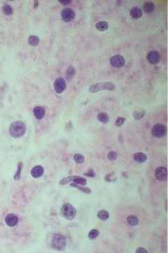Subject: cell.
I'll use <instances>...</instances> for the list:
<instances>
[{"instance_id":"1","label":"cell","mask_w":168,"mask_h":253,"mask_svg":"<svg viewBox=\"0 0 168 253\" xmlns=\"http://www.w3.org/2000/svg\"><path fill=\"white\" fill-rule=\"evenodd\" d=\"M10 135L14 138H19L26 132L25 124L22 121H15L10 125L9 128Z\"/></svg>"},{"instance_id":"2","label":"cell","mask_w":168,"mask_h":253,"mask_svg":"<svg viewBox=\"0 0 168 253\" xmlns=\"http://www.w3.org/2000/svg\"><path fill=\"white\" fill-rule=\"evenodd\" d=\"M60 213L62 217L66 218L67 219L72 220L76 217L77 210L72 205L69 203H66L63 205L61 207Z\"/></svg>"},{"instance_id":"3","label":"cell","mask_w":168,"mask_h":253,"mask_svg":"<svg viewBox=\"0 0 168 253\" xmlns=\"http://www.w3.org/2000/svg\"><path fill=\"white\" fill-rule=\"evenodd\" d=\"M67 245V240L64 235L61 234H56L54 235L52 240V247L54 250L58 251L63 250Z\"/></svg>"},{"instance_id":"4","label":"cell","mask_w":168,"mask_h":253,"mask_svg":"<svg viewBox=\"0 0 168 253\" xmlns=\"http://www.w3.org/2000/svg\"><path fill=\"white\" fill-rule=\"evenodd\" d=\"M115 89V86L112 82H99L95 83L89 87V92L92 93H95L101 90H114Z\"/></svg>"},{"instance_id":"5","label":"cell","mask_w":168,"mask_h":253,"mask_svg":"<svg viewBox=\"0 0 168 253\" xmlns=\"http://www.w3.org/2000/svg\"><path fill=\"white\" fill-rule=\"evenodd\" d=\"M156 179L159 181H165L167 178V170L165 167H157L155 172Z\"/></svg>"},{"instance_id":"6","label":"cell","mask_w":168,"mask_h":253,"mask_svg":"<svg viewBox=\"0 0 168 253\" xmlns=\"http://www.w3.org/2000/svg\"><path fill=\"white\" fill-rule=\"evenodd\" d=\"M152 132L153 136L160 138L166 134V127L162 124H157L153 127Z\"/></svg>"},{"instance_id":"7","label":"cell","mask_w":168,"mask_h":253,"mask_svg":"<svg viewBox=\"0 0 168 253\" xmlns=\"http://www.w3.org/2000/svg\"><path fill=\"white\" fill-rule=\"evenodd\" d=\"M66 82L63 78H57L54 83V90L56 93L60 94L63 92L66 88Z\"/></svg>"},{"instance_id":"8","label":"cell","mask_w":168,"mask_h":253,"mask_svg":"<svg viewBox=\"0 0 168 253\" xmlns=\"http://www.w3.org/2000/svg\"><path fill=\"white\" fill-rule=\"evenodd\" d=\"M110 64L112 66L117 68L122 67L124 64V57L120 54H117L111 57Z\"/></svg>"},{"instance_id":"9","label":"cell","mask_w":168,"mask_h":253,"mask_svg":"<svg viewBox=\"0 0 168 253\" xmlns=\"http://www.w3.org/2000/svg\"><path fill=\"white\" fill-rule=\"evenodd\" d=\"M75 17V11L69 8H66L62 10V18L65 21L69 22L74 19Z\"/></svg>"},{"instance_id":"10","label":"cell","mask_w":168,"mask_h":253,"mask_svg":"<svg viewBox=\"0 0 168 253\" xmlns=\"http://www.w3.org/2000/svg\"><path fill=\"white\" fill-rule=\"evenodd\" d=\"M160 54L157 51H151L147 54V60L152 64H155L160 61Z\"/></svg>"},{"instance_id":"11","label":"cell","mask_w":168,"mask_h":253,"mask_svg":"<svg viewBox=\"0 0 168 253\" xmlns=\"http://www.w3.org/2000/svg\"><path fill=\"white\" fill-rule=\"evenodd\" d=\"M44 170L42 166L37 165L31 170V174L34 178H40L44 174Z\"/></svg>"},{"instance_id":"12","label":"cell","mask_w":168,"mask_h":253,"mask_svg":"<svg viewBox=\"0 0 168 253\" xmlns=\"http://www.w3.org/2000/svg\"><path fill=\"white\" fill-rule=\"evenodd\" d=\"M5 222L9 227H14L18 222V217L14 214H9L6 216Z\"/></svg>"},{"instance_id":"13","label":"cell","mask_w":168,"mask_h":253,"mask_svg":"<svg viewBox=\"0 0 168 253\" xmlns=\"http://www.w3.org/2000/svg\"><path fill=\"white\" fill-rule=\"evenodd\" d=\"M33 112H34V116L37 119H42L44 117V115H45V110H44L42 107L40 106L35 107L34 108Z\"/></svg>"},{"instance_id":"14","label":"cell","mask_w":168,"mask_h":253,"mask_svg":"<svg viewBox=\"0 0 168 253\" xmlns=\"http://www.w3.org/2000/svg\"><path fill=\"white\" fill-rule=\"evenodd\" d=\"M130 14L132 17V18L137 19H140L142 17V11L139 7H133L130 10Z\"/></svg>"},{"instance_id":"15","label":"cell","mask_w":168,"mask_h":253,"mask_svg":"<svg viewBox=\"0 0 168 253\" xmlns=\"http://www.w3.org/2000/svg\"><path fill=\"white\" fill-rule=\"evenodd\" d=\"M134 161L140 163L145 162L147 160V156L143 152H137L134 154Z\"/></svg>"},{"instance_id":"16","label":"cell","mask_w":168,"mask_h":253,"mask_svg":"<svg viewBox=\"0 0 168 253\" xmlns=\"http://www.w3.org/2000/svg\"><path fill=\"white\" fill-rule=\"evenodd\" d=\"M72 183L73 184L78 185H85L87 184V180L84 177H79V176L75 175L72 176Z\"/></svg>"},{"instance_id":"17","label":"cell","mask_w":168,"mask_h":253,"mask_svg":"<svg viewBox=\"0 0 168 253\" xmlns=\"http://www.w3.org/2000/svg\"><path fill=\"white\" fill-rule=\"evenodd\" d=\"M143 9L144 11L146 13H151L153 12V10L155 9V4L151 1H147L145 2L143 5Z\"/></svg>"},{"instance_id":"18","label":"cell","mask_w":168,"mask_h":253,"mask_svg":"<svg viewBox=\"0 0 168 253\" xmlns=\"http://www.w3.org/2000/svg\"><path fill=\"white\" fill-rule=\"evenodd\" d=\"M108 27H109V24H108V23L105 21H99V22L96 24L97 30H98L100 32L106 31V30L108 29Z\"/></svg>"},{"instance_id":"19","label":"cell","mask_w":168,"mask_h":253,"mask_svg":"<svg viewBox=\"0 0 168 253\" xmlns=\"http://www.w3.org/2000/svg\"><path fill=\"white\" fill-rule=\"evenodd\" d=\"M109 212L105 209H102L97 212V217L101 220H107L109 218Z\"/></svg>"},{"instance_id":"20","label":"cell","mask_w":168,"mask_h":253,"mask_svg":"<svg viewBox=\"0 0 168 253\" xmlns=\"http://www.w3.org/2000/svg\"><path fill=\"white\" fill-rule=\"evenodd\" d=\"M127 221L129 225H131V226H136L139 223L138 218L136 216H134V215H130V216L127 217Z\"/></svg>"},{"instance_id":"21","label":"cell","mask_w":168,"mask_h":253,"mask_svg":"<svg viewBox=\"0 0 168 253\" xmlns=\"http://www.w3.org/2000/svg\"><path fill=\"white\" fill-rule=\"evenodd\" d=\"M97 119L100 122L107 123L109 121V117H108V114L105 112H101L97 115Z\"/></svg>"},{"instance_id":"22","label":"cell","mask_w":168,"mask_h":253,"mask_svg":"<svg viewBox=\"0 0 168 253\" xmlns=\"http://www.w3.org/2000/svg\"><path fill=\"white\" fill-rule=\"evenodd\" d=\"M28 42L30 45L32 46V47H34V46H37V44H39V42H40V39H39L37 36L32 35L29 37Z\"/></svg>"},{"instance_id":"23","label":"cell","mask_w":168,"mask_h":253,"mask_svg":"<svg viewBox=\"0 0 168 253\" xmlns=\"http://www.w3.org/2000/svg\"><path fill=\"white\" fill-rule=\"evenodd\" d=\"M99 231L97 229H93L89 232V235H88V237L90 240H95L99 236Z\"/></svg>"},{"instance_id":"24","label":"cell","mask_w":168,"mask_h":253,"mask_svg":"<svg viewBox=\"0 0 168 253\" xmlns=\"http://www.w3.org/2000/svg\"><path fill=\"white\" fill-rule=\"evenodd\" d=\"M74 160L78 164H82L85 162V157L81 154H75L74 156Z\"/></svg>"},{"instance_id":"25","label":"cell","mask_w":168,"mask_h":253,"mask_svg":"<svg viewBox=\"0 0 168 253\" xmlns=\"http://www.w3.org/2000/svg\"><path fill=\"white\" fill-rule=\"evenodd\" d=\"M2 11L5 14H11L13 12V9L11 6L8 5V4H5L2 7Z\"/></svg>"},{"instance_id":"26","label":"cell","mask_w":168,"mask_h":253,"mask_svg":"<svg viewBox=\"0 0 168 253\" xmlns=\"http://www.w3.org/2000/svg\"><path fill=\"white\" fill-rule=\"evenodd\" d=\"M22 167V163L19 162L18 164V167H17V172H16L15 175L14 176V178L15 180H19L20 179V174H21Z\"/></svg>"},{"instance_id":"27","label":"cell","mask_w":168,"mask_h":253,"mask_svg":"<svg viewBox=\"0 0 168 253\" xmlns=\"http://www.w3.org/2000/svg\"><path fill=\"white\" fill-rule=\"evenodd\" d=\"M117 153L116 152L114 151H111L108 153V160H110V161H114L117 159Z\"/></svg>"},{"instance_id":"28","label":"cell","mask_w":168,"mask_h":253,"mask_svg":"<svg viewBox=\"0 0 168 253\" xmlns=\"http://www.w3.org/2000/svg\"><path fill=\"white\" fill-rule=\"evenodd\" d=\"M72 176H69V177H65L63 178L60 182H59V185H66L69 183H72Z\"/></svg>"},{"instance_id":"29","label":"cell","mask_w":168,"mask_h":253,"mask_svg":"<svg viewBox=\"0 0 168 253\" xmlns=\"http://www.w3.org/2000/svg\"><path fill=\"white\" fill-rule=\"evenodd\" d=\"M75 68L72 67V66H69V67L68 68L67 72V76L68 79H70L71 77H72L73 75L75 74Z\"/></svg>"},{"instance_id":"30","label":"cell","mask_w":168,"mask_h":253,"mask_svg":"<svg viewBox=\"0 0 168 253\" xmlns=\"http://www.w3.org/2000/svg\"><path fill=\"white\" fill-rule=\"evenodd\" d=\"M71 185L74 186L75 187H77V188L79 189V190L82 191V192H85V193H87V194H89L91 192L90 189H89V188H85V187H80V186H79L78 185H75V184H71Z\"/></svg>"},{"instance_id":"31","label":"cell","mask_w":168,"mask_h":253,"mask_svg":"<svg viewBox=\"0 0 168 253\" xmlns=\"http://www.w3.org/2000/svg\"><path fill=\"white\" fill-rule=\"evenodd\" d=\"M144 117V112H134V117L135 119H140Z\"/></svg>"},{"instance_id":"32","label":"cell","mask_w":168,"mask_h":253,"mask_svg":"<svg viewBox=\"0 0 168 253\" xmlns=\"http://www.w3.org/2000/svg\"><path fill=\"white\" fill-rule=\"evenodd\" d=\"M124 118L118 117L117 119V120H116L115 125H117V127H121L122 125H123V123H124Z\"/></svg>"},{"instance_id":"33","label":"cell","mask_w":168,"mask_h":253,"mask_svg":"<svg viewBox=\"0 0 168 253\" xmlns=\"http://www.w3.org/2000/svg\"><path fill=\"white\" fill-rule=\"evenodd\" d=\"M135 252L137 253H147V250L143 248H139L136 250Z\"/></svg>"},{"instance_id":"34","label":"cell","mask_w":168,"mask_h":253,"mask_svg":"<svg viewBox=\"0 0 168 253\" xmlns=\"http://www.w3.org/2000/svg\"><path fill=\"white\" fill-rule=\"evenodd\" d=\"M85 175H87V176H89V177H94L95 176V173L93 171H92V170H90V171H89L88 172H87V173H85Z\"/></svg>"},{"instance_id":"35","label":"cell","mask_w":168,"mask_h":253,"mask_svg":"<svg viewBox=\"0 0 168 253\" xmlns=\"http://www.w3.org/2000/svg\"><path fill=\"white\" fill-rule=\"evenodd\" d=\"M59 2L62 3V4H69V3H70V1H69V0H65V1L59 0Z\"/></svg>"}]
</instances>
